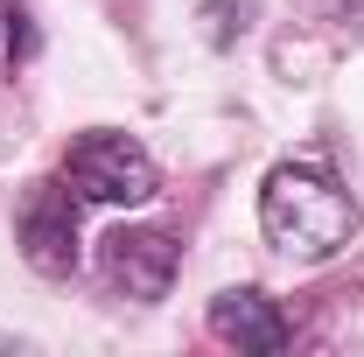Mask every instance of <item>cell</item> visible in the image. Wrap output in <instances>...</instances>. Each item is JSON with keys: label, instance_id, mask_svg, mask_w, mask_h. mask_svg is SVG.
<instances>
[{"label": "cell", "instance_id": "cell-1", "mask_svg": "<svg viewBox=\"0 0 364 357\" xmlns=\"http://www.w3.org/2000/svg\"><path fill=\"white\" fill-rule=\"evenodd\" d=\"M259 231L280 260H301V267H322L336 260L350 238H358V203L350 189L316 169V161H280L267 182H259Z\"/></svg>", "mask_w": 364, "mask_h": 357}, {"label": "cell", "instance_id": "cell-2", "mask_svg": "<svg viewBox=\"0 0 364 357\" xmlns=\"http://www.w3.org/2000/svg\"><path fill=\"white\" fill-rule=\"evenodd\" d=\"M63 182L85 203H147L154 196V154L119 127H91L63 154Z\"/></svg>", "mask_w": 364, "mask_h": 357}, {"label": "cell", "instance_id": "cell-3", "mask_svg": "<svg viewBox=\"0 0 364 357\" xmlns=\"http://www.w3.org/2000/svg\"><path fill=\"white\" fill-rule=\"evenodd\" d=\"M176 267H182V252L161 224H119V231L98 238V273L127 302H161L176 287Z\"/></svg>", "mask_w": 364, "mask_h": 357}, {"label": "cell", "instance_id": "cell-4", "mask_svg": "<svg viewBox=\"0 0 364 357\" xmlns=\"http://www.w3.org/2000/svg\"><path fill=\"white\" fill-rule=\"evenodd\" d=\"M14 238H21V260L43 273V280H70V273H77V189L63 176L36 182V189L21 196Z\"/></svg>", "mask_w": 364, "mask_h": 357}, {"label": "cell", "instance_id": "cell-5", "mask_svg": "<svg viewBox=\"0 0 364 357\" xmlns=\"http://www.w3.org/2000/svg\"><path fill=\"white\" fill-rule=\"evenodd\" d=\"M203 322H210L218 343H231V351H245V357H273V351L294 343V322H287V309L273 302L267 287H225Z\"/></svg>", "mask_w": 364, "mask_h": 357}, {"label": "cell", "instance_id": "cell-6", "mask_svg": "<svg viewBox=\"0 0 364 357\" xmlns=\"http://www.w3.org/2000/svg\"><path fill=\"white\" fill-rule=\"evenodd\" d=\"M203 43L210 49H231L238 36H252V21H259V0H203Z\"/></svg>", "mask_w": 364, "mask_h": 357}, {"label": "cell", "instance_id": "cell-7", "mask_svg": "<svg viewBox=\"0 0 364 357\" xmlns=\"http://www.w3.org/2000/svg\"><path fill=\"white\" fill-rule=\"evenodd\" d=\"M36 56V21L21 0H0V70H21Z\"/></svg>", "mask_w": 364, "mask_h": 357}, {"label": "cell", "instance_id": "cell-8", "mask_svg": "<svg viewBox=\"0 0 364 357\" xmlns=\"http://www.w3.org/2000/svg\"><path fill=\"white\" fill-rule=\"evenodd\" d=\"M309 7H316V21H329L336 36L364 43V0H309Z\"/></svg>", "mask_w": 364, "mask_h": 357}]
</instances>
